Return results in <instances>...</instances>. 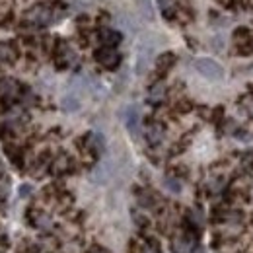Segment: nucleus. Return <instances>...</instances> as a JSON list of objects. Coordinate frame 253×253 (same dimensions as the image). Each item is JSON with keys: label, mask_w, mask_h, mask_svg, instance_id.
I'll use <instances>...</instances> for the list:
<instances>
[{"label": "nucleus", "mask_w": 253, "mask_h": 253, "mask_svg": "<svg viewBox=\"0 0 253 253\" xmlns=\"http://www.w3.org/2000/svg\"><path fill=\"white\" fill-rule=\"evenodd\" d=\"M66 16L63 4H35L26 12V22L33 26H49Z\"/></svg>", "instance_id": "f257e3e1"}, {"label": "nucleus", "mask_w": 253, "mask_h": 253, "mask_svg": "<svg viewBox=\"0 0 253 253\" xmlns=\"http://www.w3.org/2000/svg\"><path fill=\"white\" fill-rule=\"evenodd\" d=\"M154 57V43L148 39H142L136 49V74H144Z\"/></svg>", "instance_id": "f03ea898"}, {"label": "nucleus", "mask_w": 253, "mask_h": 253, "mask_svg": "<svg viewBox=\"0 0 253 253\" xmlns=\"http://www.w3.org/2000/svg\"><path fill=\"white\" fill-rule=\"evenodd\" d=\"M195 68H197V72L201 76H205L209 80H222L224 78V68L212 59H197Z\"/></svg>", "instance_id": "7ed1b4c3"}, {"label": "nucleus", "mask_w": 253, "mask_h": 253, "mask_svg": "<svg viewBox=\"0 0 253 253\" xmlns=\"http://www.w3.org/2000/svg\"><path fill=\"white\" fill-rule=\"evenodd\" d=\"M113 171H115V164H113V160L105 158V160H101V162L94 168V171H92V179H94V183H97V185H103V183H107V181L113 177Z\"/></svg>", "instance_id": "20e7f679"}, {"label": "nucleus", "mask_w": 253, "mask_h": 253, "mask_svg": "<svg viewBox=\"0 0 253 253\" xmlns=\"http://www.w3.org/2000/svg\"><path fill=\"white\" fill-rule=\"evenodd\" d=\"M95 61L101 64L103 68H109V70H115L119 63H121V55L113 49V47H103L95 53Z\"/></svg>", "instance_id": "39448f33"}, {"label": "nucleus", "mask_w": 253, "mask_h": 253, "mask_svg": "<svg viewBox=\"0 0 253 253\" xmlns=\"http://www.w3.org/2000/svg\"><path fill=\"white\" fill-rule=\"evenodd\" d=\"M123 119H125V125L128 128V132L138 138L140 136V109L136 105H128L123 113Z\"/></svg>", "instance_id": "423d86ee"}, {"label": "nucleus", "mask_w": 253, "mask_h": 253, "mask_svg": "<svg viewBox=\"0 0 253 253\" xmlns=\"http://www.w3.org/2000/svg\"><path fill=\"white\" fill-rule=\"evenodd\" d=\"M55 57H57V64H59L61 68H66V66L76 63V53H74L72 47H70L68 43H64V41H61V43L57 45Z\"/></svg>", "instance_id": "0eeeda50"}, {"label": "nucleus", "mask_w": 253, "mask_h": 253, "mask_svg": "<svg viewBox=\"0 0 253 253\" xmlns=\"http://www.w3.org/2000/svg\"><path fill=\"white\" fill-rule=\"evenodd\" d=\"M18 94H20V86H18L16 80H12V78H2L0 80V95H2V99L12 101V99L18 97Z\"/></svg>", "instance_id": "6e6552de"}, {"label": "nucleus", "mask_w": 253, "mask_h": 253, "mask_svg": "<svg viewBox=\"0 0 253 253\" xmlns=\"http://www.w3.org/2000/svg\"><path fill=\"white\" fill-rule=\"evenodd\" d=\"M193 248H195V242H193L191 236L183 234V236H177V238L171 240V250H173V253H191Z\"/></svg>", "instance_id": "1a4fd4ad"}, {"label": "nucleus", "mask_w": 253, "mask_h": 253, "mask_svg": "<svg viewBox=\"0 0 253 253\" xmlns=\"http://www.w3.org/2000/svg\"><path fill=\"white\" fill-rule=\"evenodd\" d=\"M86 148H88L90 152H94V154L99 156V154L105 150L103 136H101V134H97V132H90V134L86 136Z\"/></svg>", "instance_id": "9d476101"}, {"label": "nucleus", "mask_w": 253, "mask_h": 253, "mask_svg": "<svg viewBox=\"0 0 253 253\" xmlns=\"http://www.w3.org/2000/svg\"><path fill=\"white\" fill-rule=\"evenodd\" d=\"M146 140L152 146L160 144L164 140V126L160 125V123H150V125L146 126Z\"/></svg>", "instance_id": "9b49d317"}, {"label": "nucleus", "mask_w": 253, "mask_h": 253, "mask_svg": "<svg viewBox=\"0 0 253 253\" xmlns=\"http://www.w3.org/2000/svg\"><path fill=\"white\" fill-rule=\"evenodd\" d=\"M99 41L103 43V47H115L121 43V33L115 30H101L99 32Z\"/></svg>", "instance_id": "f8f14e48"}, {"label": "nucleus", "mask_w": 253, "mask_h": 253, "mask_svg": "<svg viewBox=\"0 0 253 253\" xmlns=\"http://www.w3.org/2000/svg\"><path fill=\"white\" fill-rule=\"evenodd\" d=\"M18 59V53L12 45L0 43V64H14Z\"/></svg>", "instance_id": "ddd939ff"}, {"label": "nucleus", "mask_w": 253, "mask_h": 253, "mask_svg": "<svg viewBox=\"0 0 253 253\" xmlns=\"http://www.w3.org/2000/svg\"><path fill=\"white\" fill-rule=\"evenodd\" d=\"M68 169H70V160H68V156H64V154H61L59 158H55L51 162V171L57 173V175L66 173Z\"/></svg>", "instance_id": "4468645a"}, {"label": "nucleus", "mask_w": 253, "mask_h": 253, "mask_svg": "<svg viewBox=\"0 0 253 253\" xmlns=\"http://www.w3.org/2000/svg\"><path fill=\"white\" fill-rule=\"evenodd\" d=\"M158 6L166 20H173V16H175V12H177L175 0H158Z\"/></svg>", "instance_id": "2eb2a0df"}, {"label": "nucleus", "mask_w": 253, "mask_h": 253, "mask_svg": "<svg viewBox=\"0 0 253 253\" xmlns=\"http://www.w3.org/2000/svg\"><path fill=\"white\" fill-rule=\"evenodd\" d=\"M164 97H166V84L164 82H156L150 88V92H148V99L152 103H160V101H164Z\"/></svg>", "instance_id": "dca6fc26"}, {"label": "nucleus", "mask_w": 253, "mask_h": 253, "mask_svg": "<svg viewBox=\"0 0 253 253\" xmlns=\"http://www.w3.org/2000/svg\"><path fill=\"white\" fill-rule=\"evenodd\" d=\"M61 105H63L64 111H78L80 109V99H78V95L76 94H66L63 97V101H61Z\"/></svg>", "instance_id": "f3484780"}, {"label": "nucleus", "mask_w": 253, "mask_h": 253, "mask_svg": "<svg viewBox=\"0 0 253 253\" xmlns=\"http://www.w3.org/2000/svg\"><path fill=\"white\" fill-rule=\"evenodd\" d=\"M6 154L10 156V160H12L18 168L24 166V164H22V162H24V152H22L18 146H14V144H6Z\"/></svg>", "instance_id": "a211bd4d"}, {"label": "nucleus", "mask_w": 253, "mask_h": 253, "mask_svg": "<svg viewBox=\"0 0 253 253\" xmlns=\"http://www.w3.org/2000/svg\"><path fill=\"white\" fill-rule=\"evenodd\" d=\"M138 10H140L142 18L148 20V22L154 18V8H152V2L150 0H138Z\"/></svg>", "instance_id": "6ab92c4d"}, {"label": "nucleus", "mask_w": 253, "mask_h": 253, "mask_svg": "<svg viewBox=\"0 0 253 253\" xmlns=\"http://www.w3.org/2000/svg\"><path fill=\"white\" fill-rule=\"evenodd\" d=\"M175 63V57H173V53H164L162 57H158V61H156V66H158V70H168L171 64Z\"/></svg>", "instance_id": "aec40b11"}, {"label": "nucleus", "mask_w": 253, "mask_h": 253, "mask_svg": "<svg viewBox=\"0 0 253 253\" xmlns=\"http://www.w3.org/2000/svg\"><path fill=\"white\" fill-rule=\"evenodd\" d=\"M164 187L168 191H171V193H179V191H181V183H179V179H175V177H166V179H164Z\"/></svg>", "instance_id": "412c9836"}, {"label": "nucleus", "mask_w": 253, "mask_h": 253, "mask_svg": "<svg viewBox=\"0 0 253 253\" xmlns=\"http://www.w3.org/2000/svg\"><path fill=\"white\" fill-rule=\"evenodd\" d=\"M140 253H160V246L158 242H154V240H150V242H146L144 246H142V252Z\"/></svg>", "instance_id": "4be33fe9"}, {"label": "nucleus", "mask_w": 253, "mask_h": 253, "mask_svg": "<svg viewBox=\"0 0 253 253\" xmlns=\"http://www.w3.org/2000/svg\"><path fill=\"white\" fill-rule=\"evenodd\" d=\"M30 191H32L30 185H22V187H20V195H22V197H28V195H30Z\"/></svg>", "instance_id": "5701e85b"}]
</instances>
